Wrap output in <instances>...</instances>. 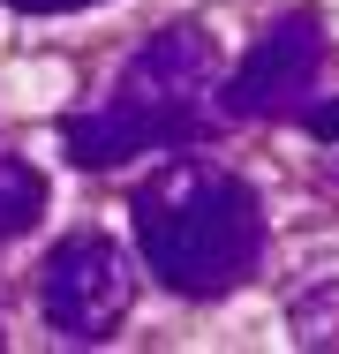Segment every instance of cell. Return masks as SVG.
Wrapping results in <instances>:
<instances>
[{"instance_id":"obj_1","label":"cell","mask_w":339,"mask_h":354,"mask_svg":"<svg viewBox=\"0 0 339 354\" xmlns=\"http://www.w3.org/2000/svg\"><path fill=\"white\" fill-rule=\"evenodd\" d=\"M136 249L174 294H234L264 264V204L241 174L181 158L136 196Z\"/></svg>"},{"instance_id":"obj_2","label":"cell","mask_w":339,"mask_h":354,"mask_svg":"<svg viewBox=\"0 0 339 354\" xmlns=\"http://www.w3.org/2000/svg\"><path fill=\"white\" fill-rule=\"evenodd\" d=\"M211 91H219L211 38H203L196 23H174V30H158L121 68L113 98L98 113H75L61 129V151L75 166H129L143 151H181L211 121Z\"/></svg>"},{"instance_id":"obj_3","label":"cell","mask_w":339,"mask_h":354,"mask_svg":"<svg viewBox=\"0 0 339 354\" xmlns=\"http://www.w3.org/2000/svg\"><path fill=\"white\" fill-rule=\"evenodd\" d=\"M136 301V272L129 257H121V241L113 234H68L46 249V264H38V309H46V324L68 332V339H106L121 317H129Z\"/></svg>"},{"instance_id":"obj_4","label":"cell","mask_w":339,"mask_h":354,"mask_svg":"<svg viewBox=\"0 0 339 354\" xmlns=\"http://www.w3.org/2000/svg\"><path fill=\"white\" fill-rule=\"evenodd\" d=\"M317 68H324V23L309 8L279 15L264 38L241 53V68L219 75L211 106L234 113V121H271V113H294L309 91H317Z\"/></svg>"},{"instance_id":"obj_5","label":"cell","mask_w":339,"mask_h":354,"mask_svg":"<svg viewBox=\"0 0 339 354\" xmlns=\"http://www.w3.org/2000/svg\"><path fill=\"white\" fill-rule=\"evenodd\" d=\"M38 212H46V181H38V166L0 158V241H15L23 226H38Z\"/></svg>"},{"instance_id":"obj_6","label":"cell","mask_w":339,"mask_h":354,"mask_svg":"<svg viewBox=\"0 0 339 354\" xmlns=\"http://www.w3.org/2000/svg\"><path fill=\"white\" fill-rule=\"evenodd\" d=\"M302 339H339V286H324L317 301H302Z\"/></svg>"},{"instance_id":"obj_7","label":"cell","mask_w":339,"mask_h":354,"mask_svg":"<svg viewBox=\"0 0 339 354\" xmlns=\"http://www.w3.org/2000/svg\"><path fill=\"white\" fill-rule=\"evenodd\" d=\"M8 8H23V15H68V8H98V0H8Z\"/></svg>"},{"instance_id":"obj_8","label":"cell","mask_w":339,"mask_h":354,"mask_svg":"<svg viewBox=\"0 0 339 354\" xmlns=\"http://www.w3.org/2000/svg\"><path fill=\"white\" fill-rule=\"evenodd\" d=\"M309 136H324V143H339V106H309Z\"/></svg>"}]
</instances>
